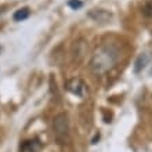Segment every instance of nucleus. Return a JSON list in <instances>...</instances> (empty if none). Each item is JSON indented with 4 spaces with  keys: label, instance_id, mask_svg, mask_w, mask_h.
Returning a JSON list of instances; mask_svg holds the SVG:
<instances>
[{
    "label": "nucleus",
    "instance_id": "nucleus-1",
    "mask_svg": "<svg viewBox=\"0 0 152 152\" xmlns=\"http://www.w3.org/2000/svg\"><path fill=\"white\" fill-rule=\"evenodd\" d=\"M119 58V51L113 44H102L97 48L88 62L90 71L94 75H104L113 68L116 61Z\"/></svg>",
    "mask_w": 152,
    "mask_h": 152
},
{
    "label": "nucleus",
    "instance_id": "nucleus-2",
    "mask_svg": "<svg viewBox=\"0 0 152 152\" xmlns=\"http://www.w3.org/2000/svg\"><path fill=\"white\" fill-rule=\"evenodd\" d=\"M54 138L60 145L68 144L69 141V119L66 113H58L53 119Z\"/></svg>",
    "mask_w": 152,
    "mask_h": 152
},
{
    "label": "nucleus",
    "instance_id": "nucleus-3",
    "mask_svg": "<svg viewBox=\"0 0 152 152\" xmlns=\"http://www.w3.org/2000/svg\"><path fill=\"white\" fill-rule=\"evenodd\" d=\"M65 87L69 93H72L77 97H84L87 94V87L82 79H77V77H72L69 79L66 83H65Z\"/></svg>",
    "mask_w": 152,
    "mask_h": 152
},
{
    "label": "nucleus",
    "instance_id": "nucleus-4",
    "mask_svg": "<svg viewBox=\"0 0 152 152\" xmlns=\"http://www.w3.org/2000/svg\"><path fill=\"white\" fill-rule=\"evenodd\" d=\"M87 43L84 40H76L75 43L72 44V48H71V53H72V58L76 62H80V61L84 58V56L87 54Z\"/></svg>",
    "mask_w": 152,
    "mask_h": 152
},
{
    "label": "nucleus",
    "instance_id": "nucleus-5",
    "mask_svg": "<svg viewBox=\"0 0 152 152\" xmlns=\"http://www.w3.org/2000/svg\"><path fill=\"white\" fill-rule=\"evenodd\" d=\"M88 17L91 18L93 21L96 22H100V24H108L109 21L112 20V14L104 8H94L88 12Z\"/></svg>",
    "mask_w": 152,
    "mask_h": 152
},
{
    "label": "nucleus",
    "instance_id": "nucleus-6",
    "mask_svg": "<svg viewBox=\"0 0 152 152\" xmlns=\"http://www.w3.org/2000/svg\"><path fill=\"white\" fill-rule=\"evenodd\" d=\"M42 149V142L36 138L26 140L20 145V152H39Z\"/></svg>",
    "mask_w": 152,
    "mask_h": 152
},
{
    "label": "nucleus",
    "instance_id": "nucleus-7",
    "mask_svg": "<svg viewBox=\"0 0 152 152\" xmlns=\"http://www.w3.org/2000/svg\"><path fill=\"white\" fill-rule=\"evenodd\" d=\"M148 61H149V57L147 56V54H141V56H138V58L136 60V64H134V71H136L137 73L141 72V71L147 66Z\"/></svg>",
    "mask_w": 152,
    "mask_h": 152
},
{
    "label": "nucleus",
    "instance_id": "nucleus-8",
    "mask_svg": "<svg viewBox=\"0 0 152 152\" xmlns=\"http://www.w3.org/2000/svg\"><path fill=\"white\" fill-rule=\"evenodd\" d=\"M29 15H31V10H29L28 7H24V8H20V10H17V11L14 12L12 18H14V21L20 22V21H25Z\"/></svg>",
    "mask_w": 152,
    "mask_h": 152
},
{
    "label": "nucleus",
    "instance_id": "nucleus-9",
    "mask_svg": "<svg viewBox=\"0 0 152 152\" xmlns=\"http://www.w3.org/2000/svg\"><path fill=\"white\" fill-rule=\"evenodd\" d=\"M142 12H144L145 17L152 18V0L151 1H147V3L144 4V7H142Z\"/></svg>",
    "mask_w": 152,
    "mask_h": 152
},
{
    "label": "nucleus",
    "instance_id": "nucleus-10",
    "mask_svg": "<svg viewBox=\"0 0 152 152\" xmlns=\"http://www.w3.org/2000/svg\"><path fill=\"white\" fill-rule=\"evenodd\" d=\"M69 6L72 8H79V7H82V1H79V0H71Z\"/></svg>",
    "mask_w": 152,
    "mask_h": 152
},
{
    "label": "nucleus",
    "instance_id": "nucleus-11",
    "mask_svg": "<svg viewBox=\"0 0 152 152\" xmlns=\"http://www.w3.org/2000/svg\"><path fill=\"white\" fill-rule=\"evenodd\" d=\"M3 50H4V48H3V46H1V44H0V54H1V53H3Z\"/></svg>",
    "mask_w": 152,
    "mask_h": 152
}]
</instances>
